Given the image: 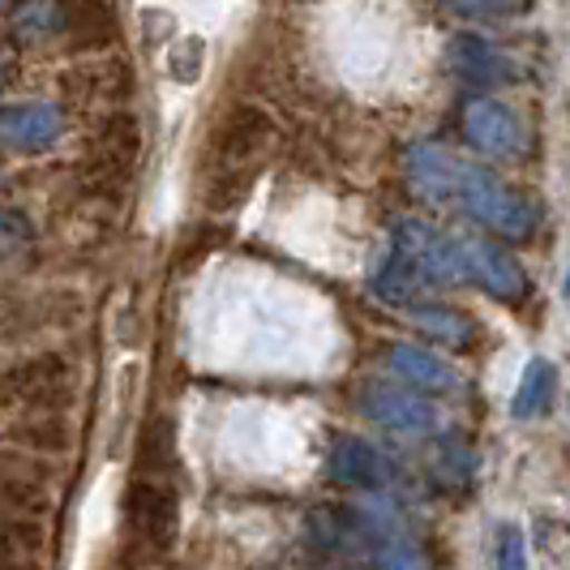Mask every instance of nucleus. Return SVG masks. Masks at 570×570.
<instances>
[{
  "label": "nucleus",
  "instance_id": "nucleus-9",
  "mask_svg": "<svg viewBox=\"0 0 570 570\" xmlns=\"http://www.w3.org/2000/svg\"><path fill=\"white\" fill-rule=\"evenodd\" d=\"M463 134L476 150L502 155V159H514L528 150V129H523L519 112L498 104V99H472L463 108Z\"/></svg>",
  "mask_w": 570,
  "mask_h": 570
},
{
  "label": "nucleus",
  "instance_id": "nucleus-26",
  "mask_svg": "<svg viewBox=\"0 0 570 570\" xmlns=\"http://www.w3.org/2000/svg\"><path fill=\"white\" fill-rule=\"evenodd\" d=\"M202 57H206V43H202V39H180V43H176V48L168 52V73L180 86L198 82Z\"/></svg>",
  "mask_w": 570,
  "mask_h": 570
},
{
  "label": "nucleus",
  "instance_id": "nucleus-3",
  "mask_svg": "<svg viewBox=\"0 0 570 570\" xmlns=\"http://www.w3.org/2000/svg\"><path fill=\"white\" fill-rule=\"evenodd\" d=\"M142 155V129L129 112H116L104 120V129L95 134L90 155L82 164V185L90 194H116L125 189V180L138 168Z\"/></svg>",
  "mask_w": 570,
  "mask_h": 570
},
{
  "label": "nucleus",
  "instance_id": "nucleus-25",
  "mask_svg": "<svg viewBox=\"0 0 570 570\" xmlns=\"http://www.w3.org/2000/svg\"><path fill=\"white\" fill-rule=\"evenodd\" d=\"M459 18H523L537 0H442Z\"/></svg>",
  "mask_w": 570,
  "mask_h": 570
},
{
  "label": "nucleus",
  "instance_id": "nucleus-20",
  "mask_svg": "<svg viewBox=\"0 0 570 570\" xmlns=\"http://www.w3.org/2000/svg\"><path fill=\"white\" fill-rule=\"evenodd\" d=\"M373 292H377V301L407 309V305L416 301V292H421V279H416V271H412L400 254H391L377 266V275H373Z\"/></svg>",
  "mask_w": 570,
  "mask_h": 570
},
{
  "label": "nucleus",
  "instance_id": "nucleus-6",
  "mask_svg": "<svg viewBox=\"0 0 570 570\" xmlns=\"http://www.w3.org/2000/svg\"><path fill=\"white\" fill-rule=\"evenodd\" d=\"M455 249H459V266H463V279L485 287L493 301L519 305L528 296V275H523V266L502 245H493L485 236H463V240H455Z\"/></svg>",
  "mask_w": 570,
  "mask_h": 570
},
{
  "label": "nucleus",
  "instance_id": "nucleus-23",
  "mask_svg": "<svg viewBox=\"0 0 570 570\" xmlns=\"http://www.w3.org/2000/svg\"><path fill=\"white\" fill-rule=\"evenodd\" d=\"M13 438L30 446V451H48V455H57L69 446V425L60 421V416H48V421H30V425H18L13 429Z\"/></svg>",
  "mask_w": 570,
  "mask_h": 570
},
{
  "label": "nucleus",
  "instance_id": "nucleus-28",
  "mask_svg": "<svg viewBox=\"0 0 570 570\" xmlns=\"http://www.w3.org/2000/svg\"><path fill=\"white\" fill-rule=\"evenodd\" d=\"M27 236H30L27 215H18V210L0 206V245H18V240H27Z\"/></svg>",
  "mask_w": 570,
  "mask_h": 570
},
{
  "label": "nucleus",
  "instance_id": "nucleus-1",
  "mask_svg": "<svg viewBox=\"0 0 570 570\" xmlns=\"http://www.w3.org/2000/svg\"><path fill=\"white\" fill-rule=\"evenodd\" d=\"M275 146V120L271 112H262L254 104H236L210 134V171H215V185H210V206L224 210L240 198L257 176V164L266 159V150Z\"/></svg>",
  "mask_w": 570,
  "mask_h": 570
},
{
  "label": "nucleus",
  "instance_id": "nucleus-7",
  "mask_svg": "<svg viewBox=\"0 0 570 570\" xmlns=\"http://www.w3.org/2000/svg\"><path fill=\"white\" fill-rule=\"evenodd\" d=\"M69 395H73V370L65 356H35L0 373V403L48 407V403H65Z\"/></svg>",
  "mask_w": 570,
  "mask_h": 570
},
{
  "label": "nucleus",
  "instance_id": "nucleus-16",
  "mask_svg": "<svg viewBox=\"0 0 570 570\" xmlns=\"http://www.w3.org/2000/svg\"><path fill=\"white\" fill-rule=\"evenodd\" d=\"M39 567H43L39 519L0 511V570H39Z\"/></svg>",
  "mask_w": 570,
  "mask_h": 570
},
{
  "label": "nucleus",
  "instance_id": "nucleus-29",
  "mask_svg": "<svg viewBox=\"0 0 570 570\" xmlns=\"http://www.w3.org/2000/svg\"><path fill=\"white\" fill-rule=\"evenodd\" d=\"M0 86H4V69H0Z\"/></svg>",
  "mask_w": 570,
  "mask_h": 570
},
{
  "label": "nucleus",
  "instance_id": "nucleus-8",
  "mask_svg": "<svg viewBox=\"0 0 570 570\" xmlns=\"http://www.w3.org/2000/svg\"><path fill=\"white\" fill-rule=\"evenodd\" d=\"M361 412L373 425L395 429V433H429L438 425V407L421 400L416 391L395 386V382H365L361 386Z\"/></svg>",
  "mask_w": 570,
  "mask_h": 570
},
{
  "label": "nucleus",
  "instance_id": "nucleus-10",
  "mask_svg": "<svg viewBox=\"0 0 570 570\" xmlns=\"http://www.w3.org/2000/svg\"><path fill=\"white\" fill-rule=\"evenodd\" d=\"M446 65L455 69L459 82L468 86H502L519 82V65L502 48H493L481 35H455L446 48Z\"/></svg>",
  "mask_w": 570,
  "mask_h": 570
},
{
  "label": "nucleus",
  "instance_id": "nucleus-21",
  "mask_svg": "<svg viewBox=\"0 0 570 570\" xmlns=\"http://www.w3.org/2000/svg\"><path fill=\"white\" fill-rule=\"evenodd\" d=\"M553 382H558V373L549 361H532L528 373H523V382H519V391H514V416H537L549 407L553 400Z\"/></svg>",
  "mask_w": 570,
  "mask_h": 570
},
{
  "label": "nucleus",
  "instance_id": "nucleus-11",
  "mask_svg": "<svg viewBox=\"0 0 570 570\" xmlns=\"http://www.w3.org/2000/svg\"><path fill=\"white\" fill-rule=\"evenodd\" d=\"M57 39H65L73 52H104L116 39V18L108 0H57Z\"/></svg>",
  "mask_w": 570,
  "mask_h": 570
},
{
  "label": "nucleus",
  "instance_id": "nucleus-12",
  "mask_svg": "<svg viewBox=\"0 0 570 570\" xmlns=\"http://www.w3.org/2000/svg\"><path fill=\"white\" fill-rule=\"evenodd\" d=\"M326 472L331 481H340L347 489H382L391 481V463L386 455L370 446L365 438H340L331 446V459H326Z\"/></svg>",
  "mask_w": 570,
  "mask_h": 570
},
{
  "label": "nucleus",
  "instance_id": "nucleus-17",
  "mask_svg": "<svg viewBox=\"0 0 570 570\" xmlns=\"http://www.w3.org/2000/svg\"><path fill=\"white\" fill-rule=\"evenodd\" d=\"M386 370L395 373L403 386H421V391H451L455 386V370L442 365L433 352L416 347V343H395L386 352Z\"/></svg>",
  "mask_w": 570,
  "mask_h": 570
},
{
  "label": "nucleus",
  "instance_id": "nucleus-22",
  "mask_svg": "<svg viewBox=\"0 0 570 570\" xmlns=\"http://www.w3.org/2000/svg\"><path fill=\"white\" fill-rule=\"evenodd\" d=\"M57 27H60L57 0H27V4L18 9V22H13V30H18L27 43L57 39Z\"/></svg>",
  "mask_w": 570,
  "mask_h": 570
},
{
  "label": "nucleus",
  "instance_id": "nucleus-2",
  "mask_svg": "<svg viewBox=\"0 0 570 570\" xmlns=\"http://www.w3.org/2000/svg\"><path fill=\"white\" fill-rule=\"evenodd\" d=\"M451 202L463 215H472L476 224L493 228L498 236H511V240H528L537 228V210L528 206V198L514 194L507 180H498L493 171L472 164V159H459Z\"/></svg>",
  "mask_w": 570,
  "mask_h": 570
},
{
  "label": "nucleus",
  "instance_id": "nucleus-19",
  "mask_svg": "<svg viewBox=\"0 0 570 570\" xmlns=\"http://www.w3.org/2000/svg\"><path fill=\"white\" fill-rule=\"evenodd\" d=\"M407 317L429 331L433 340L451 343V347H468V343L476 340V322L468 314H459L451 305H407Z\"/></svg>",
  "mask_w": 570,
  "mask_h": 570
},
{
  "label": "nucleus",
  "instance_id": "nucleus-15",
  "mask_svg": "<svg viewBox=\"0 0 570 570\" xmlns=\"http://www.w3.org/2000/svg\"><path fill=\"white\" fill-rule=\"evenodd\" d=\"M48 502V472L30 459H0V511L35 514Z\"/></svg>",
  "mask_w": 570,
  "mask_h": 570
},
{
  "label": "nucleus",
  "instance_id": "nucleus-27",
  "mask_svg": "<svg viewBox=\"0 0 570 570\" xmlns=\"http://www.w3.org/2000/svg\"><path fill=\"white\" fill-rule=\"evenodd\" d=\"M498 570H528V553H523L519 528H507V532H502V544H498Z\"/></svg>",
  "mask_w": 570,
  "mask_h": 570
},
{
  "label": "nucleus",
  "instance_id": "nucleus-5",
  "mask_svg": "<svg viewBox=\"0 0 570 570\" xmlns=\"http://www.w3.org/2000/svg\"><path fill=\"white\" fill-rule=\"evenodd\" d=\"M125 523L138 541L168 549L180 528V507H176V489L164 476H138L125 493Z\"/></svg>",
  "mask_w": 570,
  "mask_h": 570
},
{
  "label": "nucleus",
  "instance_id": "nucleus-13",
  "mask_svg": "<svg viewBox=\"0 0 570 570\" xmlns=\"http://www.w3.org/2000/svg\"><path fill=\"white\" fill-rule=\"evenodd\" d=\"M65 129V116L52 104H9L0 108V142L18 150H43Z\"/></svg>",
  "mask_w": 570,
  "mask_h": 570
},
{
  "label": "nucleus",
  "instance_id": "nucleus-14",
  "mask_svg": "<svg viewBox=\"0 0 570 570\" xmlns=\"http://www.w3.org/2000/svg\"><path fill=\"white\" fill-rule=\"evenodd\" d=\"M403 168L412 189L425 202H451V185H455L459 159L438 142H412L403 150Z\"/></svg>",
  "mask_w": 570,
  "mask_h": 570
},
{
  "label": "nucleus",
  "instance_id": "nucleus-24",
  "mask_svg": "<svg viewBox=\"0 0 570 570\" xmlns=\"http://www.w3.org/2000/svg\"><path fill=\"white\" fill-rule=\"evenodd\" d=\"M164 459L171 463V425L168 421H150L142 438V451H138V463H142V476H164Z\"/></svg>",
  "mask_w": 570,
  "mask_h": 570
},
{
  "label": "nucleus",
  "instance_id": "nucleus-4",
  "mask_svg": "<svg viewBox=\"0 0 570 570\" xmlns=\"http://www.w3.org/2000/svg\"><path fill=\"white\" fill-rule=\"evenodd\" d=\"M391 254H400L421 284H442L451 287L463 279V266H459V249L451 236L425 224V219H400L391 228Z\"/></svg>",
  "mask_w": 570,
  "mask_h": 570
},
{
  "label": "nucleus",
  "instance_id": "nucleus-30",
  "mask_svg": "<svg viewBox=\"0 0 570 570\" xmlns=\"http://www.w3.org/2000/svg\"><path fill=\"white\" fill-rule=\"evenodd\" d=\"M4 4H9V0H0V9H4Z\"/></svg>",
  "mask_w": 570,
  "mask_h": 570
},
{
  "label": "nucleus",
  "instance_id": "nucleus-18",
  "mask_svg": "<svg viewBox=\"0 0 570 570\" xmlns=\"http://www.w3.org/2000/svg\"><path fill=\"white\" fill-rule=\"evenodd\" d=\"M65 86L78 95V99H95V95H125L134 90V73L120 65V60H86L78 69L65 73Z\"/></svg>",
  "mask_w": 570,
  "mask_h": 570
}]
</instances>
